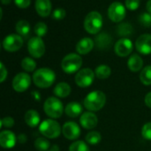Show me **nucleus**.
I'll use <instances>...</instances> for the list:
<instances>
[{"label":"nucleus","mask_w":151,"mask_h":151,"mask_svg":"<svg viewBox=\"0 0 151 151\" xmlns=\"http://www.w3.org/2000/svg\"><path fill=\"white\" fill-rule=\"evenodd\" d=\"M35 147L37 150L46 151L50 148V142L48 140L42 137H39L35 142Z\"/></svg>","instance_id":"c756f323"},{"label":"nucleus","mask_w":151,"mask_h":151,"mask_svg":"<svg viewBox=\"0 0 151 151\" xmlns=\"http://www.w3.org/2000/svg\"><path fill=\"white\" fill-rule=\"evenodd\" d=\"M58 150H59V148H58V146H57V145L52 146V148H51V150H50V151H58Z\"/></svg>","instance_id":"a18cd8bd"},{"label":"nucleus","mask_w":151,"mask_h":151,"mask_svg":"<svg viewBox=\"0 0 151 151\" xmlns=\"http://www.w3.org/2000/svg\"><path fill=\"white\" fill-rule=\"evenodd\" d=\"M95 78V73L90 69H83L77 72L75 75V83L78 86L81 88H86L90 86Z\"/></svg>","instance_id":"6e6552de"},{"label":"nucleus","mask_w":151,"mask_h":151,"mask_svg":"<svg viewBox=\"0 0 151 151\" xmlns=\"http://www.w3.org/2000/svg\"><path fill=\"white\" fill-rule=\"evenodd\" d=\"M64 136L68 140H76L81 135V129L75 122H66L62 128Z\"/></svg>","instance_id":"4468645a"},{"label":"nucleus","mask_w":151,"mask_h":151,"mask_svg":"<svg viewBox=\"0 0 151 151\" xmlns=\"http://www.w3.org/2000/svg\"><path fill=\"white\" fill-rule=\"evenodd\" d=\"M145 104L151 109V92L145 96Z\"/></svg>","instance_id":"ea45409f"},{"label":"nucleus","mask_w":151,"mask_h":151,"mask_svg":"<svg viewBox=\"0 0 151 151\" xmlns=\"http://www.w3.org/2000/svg\"><path fill=\"white\" fill-rule=\"evenodd\" d=\"M0 71H1V79H0V82L3 83L5 80L6 77H7V69H5L4 65L2 62L0 63Z\"/></svg>","instance_id":"58836bf2"},{"label":"nucleus","mask_w":151,"mask_h":151,"mask_svg":"<svg viewBox=\"0 0 151 151\" xmlns=\"http://www.w3.org/2000/svg\"><path fill=\"white\" fill-rule=\"evenodd\" d=\"M55 79V72L47 68L39 69L33 75V82L39 88H48L51 86Z\"/></svg>","instance_id":"f257e3e1"},{"label":"nucleus","mask_w":151,"mask_h":151,"mask_svg":"<svg viewBox=\"0 0 151 151\" xmlns=\"http://www.w3.org/2000/svg\"><path fill=\"white\" fill-rule=\"evenodd\" d=\"M52 17L55 20H62L65 17V9L62 8H58L55 9L53 13H52Z\"/></svg>","instance_id":"e433bc0d"},{"label":"nucleus","mask_w":151,"mask_h":151,"mask_svg":"<svg viewBox=\"0 0 151 151\" xmlns=\"http://www.w3.org/2000/svg\"><path fill=\"white\" fill-rule=\"evenodd\" d=\"M114 50L117 55L126 57L132 53L133 43L129 38H121L115 44Z\"/></svg>","instance_id":"f8f14e48"},{"label":"nucleus","mask_w":151,"mask_h":151,"mask_svg":"<svg viewBox=\"0 0 151 151\" xmlns=\"http://www.w3.org/2000/svg\"><path fill=\"white\" fill-rule=\"evenodd\" d=\"M27 50L32 57L41 58L45 53L44 42L39 36L31 37L27 43Z\"/></svg>","instance_id":"0eeeda50"},{"label":"nucleus","mask_w":151,"mask_h":151,"mask_svg":"<svg viewBox=\"0 0 151 151\" xmlns=\"http://www.w3.org/2000/svg\"><path fill=\"white\" fill-rule=\"evenodd\" d=\"M14 123H15L14 122V119L12 117H5L0 122L1 127H7V128L12 127L13 125H14Z\"/></svg>","instance_id":"f704fd0d"},{"label":"nucleus","mask_w":151,"mask_h":151,"mask_svg":"<svg viewBox=\"0 0 151 151\" xmlns=\"http://www.w3.org/2000/svg\"><path fill=\"white\" fill-rule=\"evenodd\" d=\"M142 134L144 139L151 141V122L145 124L142 129Z\"/></svg>","instance_id":"72a5a7b5"},{"label":"nucleus","mask_w":151,"mask_h":151,"mask_svg":"<svg viewBox=\"0 0 151 151\" xmlns=\"http://www.w3.org/2000/svg\"><path fill=\"white\" fill-rule=\"evenodd\" d=\"M140 80L144 85H151V65L145 67L141 74H140Z\"/></svg>","instance_id":"bb28decb"},{"label":"nucleus","mask_w":151,"mask_h":151,"mask_svg":"<svg viewBox=\"0 0 151 151\" xmlns=\"http://www.w3.org/2000/svg\"><path fill=\"white\" fill-rule=\"evenodd\" d=\"M103 26V17L96 11H92L87 14L84 20V28L89 34H97Z\"/></svg>","instance_id":"7ed1b4c3"},{"label":"nucleus","mask_w":151,"mask_h":151,"mask_svg":"<svg viewBox=\"0 0 151 151\" xmlns=\"http://www.w3.org/2000/svg\"><path fill=\"white\" fill-rule=\"evenodd\" d=\"M139 22L146 28L151 27V14L149 12H143L139 16Z\"/></svg>","instance_id":"473e14b6"},{"label":"nucleus","mask_w":151,"mask_h":151,"mask_svg":"<svg viewBox=\"0 0 151 151\" xmlns=\"http://www.w3.org/2000/svg\"><path fill=\"white\" fill-rule=\"evenodd\" d=\"M43 108L46 115L51 118H58L63 115L64 112L62 102L56 97L48 98L44 102Z\"/></svg>","instance_id":"39448f33"},{"label":"nucleus","mask_w":151,"mask_h":151,"mask_svg":"<svg viewBox=\"0 0 151 151\" xmlns=\"http://www.w3.org/2000/svg\"><path fill=\"white\" fill-rule=\"evenodd\" d=\"M146 9H147V11H148V12L151 14V0H149V1H148L147 5H146Z\"/></svg>","instance_id":"37998d69"},{"label":"nucleus","mask_w":151,"mask_h":151,"mask_svg":"<svg viewBox=\"0 0 151 151\" xmlns=\"http://www.w3.org/2000/svg\"><path fill=\"white\" fill-rule=\"evenodd\" d=\"M71 86L67 84V83H65V82H61V83H58L53 92H54V94L59 98H65L67 97L70 93H71Z\"/></svg>","instance_id":"5701e85b"},{"label":"nucleus","mask_w":151,"mask_h":151,"mask_svg":"<svg viewBox=\"0 0 151 151\" xmlns=\"http://www.w3.org/2000/svg\"><path fill=\"white\" fill-rule=\"evenodd\" d=\"M14 3L19 8H27L30 5L31 0H14Z\"/></svg>","instance_id":"4c0bfd02"},{"label":"nucleus","mask_w":151,"mask_h":151,"mask_svg":"<svg viewBox=\"0 0 151 151\" xmlns=\"http://www.w3.org/2000/svg\"><path fill=\"white\" fill-rule=\"evenodd\" d=\"M40 133L46 138L56 139L61 133V127L58 122L52 119H46L40 125Z\"/></svg>","instance_id":"423d86ee"},{"label":"nucleus","mask_w":151,"mask_h":151,"mask_svg":"<svg viewBox=\"0 0 151 151\" xmlns=\"http://www.w3.org/2000/svg\"><path fill=\"white\" fill-rule=\"evenodd\" d=\"M108 16L113 22H120L126 17V7L120 2H113L109 6Z\"/></svg>","instance_id":"9d476101"},{"label":"nucleus","mask_w":151,"mask_h":151,"mask_svg":"<svg viewBox=\"0 0 151 151\" xmlns=\"http://www.w3.org/2000/svg\"><path fill=\"white\" fill-rule=\"evenodd\" d=\"M80 123L83 128L90 130L97 125L98 118L96 115L93 112H85L81 115L80 118Z\"/></svg>","instance_id":"2eb2a0df"},{"label":"nucleus","mask_w":151,"mask_h":151,"mask_svg":"<svg viewBox=\"0 0 151 151\" xmlns=\"http://www.w3.org/2000/svg\"><path fill=\"white\" fill-rule=\"evenodd\" d=\"M16 31L17 33L23 37H27L30 33V24L28 21L25 20H20L16 24Z\"/></svg>","instance_id":"b1692460"},{"label":"nucleus","mask_w":151,"mask_h":151,"mask_svg":"<svg viewBox=\"0 0 151 151\" xmlns=\"http://www.w3.org/2000/svg\"><path fill=\"white\" fill-rule=\"evenodd\" d=\"M18 141L20 142V143H22V144H24L26 142H27V136L25 135V134H19V136H18Z\"/></svg>","instance_id":"a19ab883"},{"label":"nucleus","mask_w":151,"mask_h":151,"mask_svg":"<svg viewBox=\"0 0 151 151\" xmlns=\"http://www.w3.org/2000/svg\"><path fill=\"white\" fill-rule=\"evenodd\" d=\"M111 69L109 66L107 65H100L96 69L95 74L96 76L99 78V79H106L111 76Z\"/></svg>","instance_id":"a878e982"},{"label":"nucleus","mask_w":151,"mask_h":151,"mask_svg":"<svg viewBox=\"0 0 151 151\" xmlns=\"http://www.w3.org/2000/svg\"><path fill=\"white\" fill-rule=\"evenodd\" d=\"M111 43V37L108 33L102 32L98 34L95 38V44L98 49L104 50L108 49Z\"/></svg>","instance_id":"6ab92c4d"},{"label":"nucleus","mask_w":151,"mask_h":151,"mask_svg":"<svg viewBox=\"0 0 151 151\" xmlns=\"http://www.w3.org/2000/svg\"><path fill=\"white\" fill-rule=\"evenodd\" d=\"M105 102L106 96L102 91H93L84 99V106L90 112L102 109L105 105Z\"/></svg>","instance_id":"f03ea898"},{"label":"nucleus","mask_w":151,"mask_h":151,"mask_svg":"<svg viewBox=\"0 0 151 151\" xmlns=\"http://www.w3.org/2000/svg\"><path fill=\"white\" fill-rule=\"evenodd\" d=\"M82 65V59L79 54L69 53L65 56L61 61V68L66 74L77 72Z\"/></svg>","instance_id":"20e7f679"},{"label":"nucleus","mask_w":151,"mask_h":151,"mask_svg":"<svg viewBox=\"0 0 151 151\" xmlns=\"http://www.w3.org/2000/svg\"><path fill=\"white\" fill-rule=\"evenodd\" d=\"M69 151H90L88 146L82 141H77L72 143L69 147Z\"/></svg>","instance_id":"7c9ffc66"},{"label":"nucleus","mask_w":151,"mask_h":151,"mask_svg":"<svg viewBox=\"0 0 151 151\" xmlns=\"http://www.w3.org/2000/svg\"><path fill=\"white\" fill-rule=\"evenodd\" d=\"M11 1H12V0H1L2 4H4V5H7V4H9L11 3Z\"/></svg>","instance_id":"c03bdc74"},{"label":"nucleus","mask_w":151,"mask_h":151,"mask_svg":"<svg viewBox=\"0 0 151 151\" xmlns=\"http://www.w3.org/2000/svg\"><path fill=\"white\" fill-rule=\"evenodd\" d=\"M48 31V27L44 22H38L35 26V33L37 35V36L42 37L46 35Z\"/></svg>","instance_id":"2f4dec72"},{"label":"nucleus","mask_w":151,"mask_h":151,"mask_svg":"<svg viewBox=\"0 0 151 151\" xmlns=\"http://www.w3.org/2000/svg\"><path fill=\"white\" fill-rule=\"evenodd\" d=\"M86 142L91 145H96L101 142V134L98 132L92 131L86 135Z\"/></svg>","instance_id":"c85d7f7f"},{"label":"nucleus","mask_w":151,"mask_h":151,"mask_svg":"<svg viewBox=\"0 0 151 151\" xmlns=\"http://www.w3.org/2000/svg\"><path fill=\"white\" fill-rule=\"evenodd\" d=\"M25 122L30 127H35L40 123V116L37 111L34 109L27 110L25 114Z\"/></svg>","instance_id":"4be33fe9"},{"label":"nucleus","mask_w":151,"mask_h":151,"mask_svg":"<svg viewBox=\"0 0 151 151\" xmlns=\"http://www.w3.org/2000/svg\"><path fill=\"white\" fill-rule=\"evenodd\" d=\"M133 30H134V28H133L132 25L127 22L120 23L117 27V33L119 36H128L132 35Z\"/></svg>","instance_id":"393cba45"},{"label":"nucleus","mask_w":151,"mask_h":151,"mask_svg":"<svg viewBox=\"0 0 151 151\" xmlns=\"http://www.w3.org/2000/svg\"><path fill=\"white\" fill-rule=\"evenodd\" d=\"M94 41L89 37H84L81 39L76 44V51L80 54H87L92 51L94 47Z\"/></svg>","instance_id":"a211bd4d"},{"label":"nucleus","mask_w":151,"mask_h":151,"mask_svg":"<svg viewBox=\"0 0 151 151\" xmlns=\"http://www.w3.org/2000/svg\"><path fill=\"white\" fill-rule=\"evenodd\" d=\"M23 45L22 36L16 34H11L4 37L3 41V47L5 51L13 53L19 50Z\"/></svg>","instance_id":"1a4fd4ad"},{"label":"nucleus","mask_w":151,"mask_h":151,"mask_svg":"<svg viewBox=\"0 0 151 151\" xmlns=\"http://www.w3.org/2000/svg\"><path fill=\"white\" fill-rule=\"evenodd\" d=\"M136 50L144 55L151 53V35L143 34L140 36L135 42Z\"/></svg>","instance_id":"ddd939ff"},{"label":"nucleus","mask_w":151,"mask_h":151,"mask_svg":"<svg viewBox=\"0 0 151 151\" xmlns=\"http://www.w3.org/2000/svg\"><path fill=\"white\" fill-rule=\"evenodd\" d=\"M65 112L70 117H77L82 113V106L78 102H70L65 108Z\"/></svg>","instance_id":"412c9836"},{"label":"nucleus","mask_w":151,"mask_h":151,"mask_svg":"<svg viewBox=\"0 0 151 151\" xmlns=\"http://www.w3.org/2000/svg\"><path fill=\"white\" fill-rule=\"evenodd\" d=\"M126 7L131 11L136 10L140 5V0H126Z\"/></svg>","instance_id":"c9c22d12"},{"label":"nucleus","mask_w":151,"mask_h":151,"mask_svg":"<svg viewBox=\"0 0 151 151\" xmlns=\"http://www.w3.org/2000/svg\"><path fill=\"white\" fill-rule=\"evenodd\" d=\"M21 67L25 71L27 72H32L36 68V62L32 59L28 57H25L21 61Z\"/></svg>","instance_id":"cd10ccee"},{"label":"nucleus","mask_w":151,"mask_h":151,"mask_svg":"<svg viewBox=\"0 0 151 151\" xmlns=\"http://www.w3.org/2000/svg\"><path fill=\"white\" fill-rule=\"evenodd\" d=\"M127 66L129 69L133 72H138L142 69L143 66V61L142 57L138 54H133L127 61Z\"/></svg>","instance_id":"aec40b11"},{"label":"nucleus","mask_w":151,"mask_h":151,"mask_svg":"<svg viewBox=\"0 0 151 151\" xmlns=\"http://www.w3.org/2000/svg\"><path fill=\"white\" fill-rule=\"evenodd\" d=\"M31 84V78L30 76L27 73H19L17 74L14 78L12 79V88L18 92V93H22L25 92Z\"/></svg>","instance_id":"9b49d317"},{"label":"nucleus","mask_w":151,"mask_h":151,"mask_svg":"<svg viewBox=\"0 0 151 151\" xmlns=\"http://www.w3.org/2000/svg\"><path fill=\"white\" fill-rule=\"evenodd\" d=\"M32 96L34 97V99L36 101H40V94H39V93L38 92H33L32 93Z\"/></svg>","instance_id":"79ce46f5"},{"label":"nucleus","mask_w":151,"mask_h":151,"mask_svg":"<svg viewBox=\"0 0 151 151\" xmlns=\"http://www.w3.org/2000/svg\"><path fill=\"white\" fill-rule=\"evenodd\" d=\"M17 138L11 131H3L0 133V145L4 149H11L15 146Z\"/></svg>","instance_id":"dca6fc26"},{"label":"nucleus","mask_w":151,"mask_h":151,"mask_svg":"<svg viewBox=\"0 0 151 151\" xmlns=\"http://www.w3.org/2000/svg\"><path fill=\"white\" fill-rule=\"evenodd\" d=\"M35 7L40 16L47 17L51 12V2L50 0H36Z\"/></svg>","instance_id":"f3484780"}]
</instances>
